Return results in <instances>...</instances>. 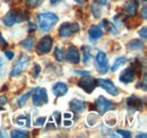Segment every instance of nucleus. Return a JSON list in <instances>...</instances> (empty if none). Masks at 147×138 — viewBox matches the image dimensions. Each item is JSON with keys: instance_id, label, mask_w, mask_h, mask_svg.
Returning a JSON list of instances; mask_svg holds the SVG:
<instances>
[{"instance_id": "nucleus-44", "label": "nucleus", "mask_w": 147, "mask_h": 138, "mask_svg": "<svg viewBox=\"0 0 147 138\" xmlns=\"http://www.w3.org/2000/svg\"><path fill=\"white\" fill-rule=\"evenodd\" d=\"M107 2H108V0H100L101 5H107Z\"/></svg>"}, {"instance_id": "nucleus-47", "label": "nucleus", "mask_w": 147, "mask_h": 138, "mask_svg": "<svg viewBox=\"0 0 147 138\" xmlns=\"http://www.w3.org/2000/svg\"><path fill=\"white\" fill-rule=\"evenodd\" d=\"M74 1H76V2H79V3H80V2H83L84 0H74Z\"/></svg>"}, {"instance_id": "nucleus-29", "label": "nucleus", "mask_w": 147, "mask_h": 138, "mask_svg": "<svg viewBox=\"0 0 147 138\" xmlns=\"http://www.w3.org/2000/svg\"><path fill=\"white\" fill-rule=\"evenodd\" d=\"M117 133L120 134V136H122V137H126V138L131 137V133H130V131H127V130H121V129H119V130H117Z\"/></svg>"}, {"instance_id": "nucleus-37", "label": "nucleus", "mask_w": 147, "mask_h": 138, "mask_svg": "<svg viewBox=\"0 0 147 138\" xmlns=\"http://www.w3.org/2000/svg\"><path fill=\"white\" fill-rule=\"evenodd\" d=\"M7 97L6 96H0V105H3V104L7 103Z\"/></svg>"}, {"instance_id": "nucleus-46", "label": "nucleus", "mask_w": 147, "mask_h": 138, "mask_svg": "<svg viewBox=\"0 0 147 138\" xmlns=\"http://www.w3.org/2000/svg\"><path fill=\"white\" fill-rule=\"evenodd\" d=\"M134 2H135L137 6H138V3H139V0H134Z\"/></svg>"}, {"instance_id": "nucleus-30", "label": "nucleus", "mask_w": 147, "mask_h": 138, "mask_svg": "<svg viewBox=\"0 0 147 138\" xmlns=\"http://www.w3.org/2000/svg\"><path fill=\"white\" fill-rule=\"evenodd\" d=\"M45 121H47V117H38L35 120V124L36 126H43V124H45Z\"/></svg>"}, {"instance_id": "nucleus-24", "label": "nucleus", "mask_w": 147, "mask_h": 138, "mask_svg": "<svg viewBox=\"0 0 147 138\" xmlns=\"http://www.w3.org/2000/svg\"><path fill=\"white\" fill-rule=\"evenodd\" d=\"M10 137L13 138H27L28 137V133L24 131V130H19V129H15L11 131Z\"/></svg>"}, {"instance_id": "nucleus-22", "label": "nucleus", "mask_w": 147, "mask_h": 138, "mask_svg": "<svg viewBox=\"0 0 147 138\" xmlns=\"http://www.w3.org/2000/svg\"><path fill=\"white\" fill-rule=\"evenodd\" d=\"M126 61H127V58H126V57H119V58L114 61V64L112 65L111 70H112L113 72H114V71H117L118 69L122 66V65H125V64H126Z\"/></svg>"}, {"instance_id": "nucleus-23", "label": "nucleus", "mask_w": 147, "mask_h": 138, "mask_svg": "<svg viewBox=\"0 0 147 138\" xmlns=\"http://www.w3.org/2000/svg\"><path fill=\"white\" fill-rule=\"evenodd\" d=\"M22 47L24 48V49H27V50H31L32 48H33V45H34V37H32V36H28V37H26V39H24L23 41H22Z\"/></svg>"}, {"instance_id": "nucleus-5", "label": "nucleus", "mask_w": 147, "mask_h": 138, "mask_svg": "<svg viewBox=\"0 0 147 138\" xmlns=\"http://www.w3.org/2000/svg\"><path fill=\"white\" fill-rule=\"evenodd\" d=\"M77 85L83 91H85L86 93H92L94 88H96V86H97V79L91 77L90 75H86L85 77H83L78 80Z\"/></svg>"}, {"instance_id": "nucleus-18", "label": "nucleus", "mask_w": 147, "mask_h": 138, "mask_svg": "<svg viewBox=\"0 0 147 138\" xmlns=\"http://www.w3.org/2000/svg\"><path fill=\"white\" fill-rule=\"evenodd\" d=\"M82 51H83V62L85 65H87L91 60L92 53H91V48L88 45H83L82 47Z\"/></svg>"}, {"instance_id": "nucleus-42", "label": "nucleus", "mask_w": 147, "mask_h": 138, "mask_svg": "<svg viewBox=\"0 0 147 138\" xmlns=\"http://www.w3.org/2000/svg\"><path fill=\"white\" fill-rule=\"evenodd\" d=\"M61 0H50V2H51V5H57L58 2H60Z\"/></svg>"}, {"instance_id": "nucleus-9", "label": "nucleus", "mask_w": 147, "mask_h": 138, "mask_svg": "<svg viewBox=\"0 0 147 138\" xmlns=\"http://www.w3.org/2000/svg\"><path fill=\"white\" fill-rule=\"evenodd\" d=\"M79 31V25L77 23H63L59 28V35L62 37H68Z\"/></svg>"}, {"instance_id": "nucleus-21", "label": "nucleus", "mask_w": 147, "mask_h": 138, "mask_svg": "<svg viewBox=\"0 0 147 138\" xmlns=\"http://www.w3.org/2000/svg\"><path fill=\"white\" fill-rule=\"evenodd\" d=\"M102 24H103V26L107 28V31H108V32H110L111 34L117 35L118 33H119V31H118V28H117L115 24H111V23H109L108 20H103V22H102Z\"/></svg>"}, {"instance_id": "nucleus-35", "label": "nucleus", "mask_w": 147, "mask_h": 138, "mask_svg": "<svg viewBox=\"0 0 147 138\" xmlns=\"http://www.w3.org/2000/svg\"><path fill=\"white\" fill-rule=\"evenodd\" d=\"M75 72L78 74V75H83V76L90 75V71H87V70H75Z\"/></svg>"}, {"instance_id": "nucleus-3", "label": "nucleus", "mask_w": 147, "mask_h": 138, "mask_svg": "<svg viewBox=\"0 0 147 138\" xmlns=\"http://www.w3.org/2000/svg\"><path fill=\"white\" fill-rule=\"evenodd\" d=\"M31 95H32L33 104L35 106H37V108H40V106L48 103V93H47V89L43 88V87L34 88L31 92Z\"/></svg>"}, {"instance_id": "nucleus-38", "label": "nucleus", "mask_w": 147, "mask_h": 138, "mask_svg": "<svg viewBox=\"0 0 147 138\" xmlns=\"http://www.w3.org/2000/svg\"><path fill=\"white\" fill-rule=\"evenodd\" d=\"M28 27H30V32H32V31H35V30H36V25H34V24H32V23H30V24H28Z\"/></svg>"}, {"instance_id": "nucleus-25", "label": "nucleus", "mask_w": 147, "mask_h": 138, "mask_svg": "<svg viewBox=\"0 0 147 138\" xmlns=\"http://www.w3.org/2000/svg\"><path fill=\"white\" fill-rule=\"evenodd\" d=\"M44 0H25V3L30 8H37L41 3H43Z\"/></svg>"}, {"instance_id": "nucleus-14", "label": "nucleus", "mask_w": 147, "mask_h": 138, "mask_svg": "<svg viewBox=\"0 0 147 138\" xmlns=\"http://www.w3.org/2000/svg\"><path fill=\"white\" fill-rule=\"evenodd\" d=\"M102 35H103V30H102V27L100 25H93V26L90 27V30H88V37H90L91 41L95 42V41L100 40L102 37Z\"/></svg>"}, {"instance_id": "nucleus-13", "label": "nucleus", "mask_w": 147, "mask_h": 138, "mask_svg": "<svg viewBox=\"0 0 147 138\" xmlns=\"http://www.w3.org/2000/svg\"><path fill=\"white\" fill-rule=\"evenodd\" d=\"M143 100L136 95H131L129 96L127 100V108L135 111V110H142L143 109Z\"/></svg>"}, {"instance_id": "nucleus-39", "label": "nucleus", "mask_w": 147, "mask_h": 138, "mask_svg": "<svg viewBox=\"0 0 147 138\" xmlns=\"http://www.w3.org/2000/svg\"><path fill=\"white\" fill-rule=\"evenodd\" d=\"M53 116H55V119H57V122L59 123V122H60V118H59V116H60V113H59V112H55V113H53Z\"/></svg>"}, {"instance_id": "nucleus-7", "label": "nucleus", "mask_w": 147, "mask_h": 138, "mask_svg": "<svg viewBox=\"0 0 147 138\" xmlns=\"http://www.w3.org/2000/svg\"><path fill=\"white\" fill-rule=\"evenodd\" d=\"M95 104H96V109H97V111H98V113L101 116L104 114V113H107L108 111L114 109L113 102H111L110 100L105 99L104 96H98L96 99V101H95Z\"/></svg>"}, {"instance_id": "nucleus-20", "label": "nucleus", "mask_w": 147, "mask_h": 138, "mask_svg": "<svg viewBox=\"0 0 147 138\" xmlns=\"http://www.w3.org/2000/svg\"><path fill=\"white\" fill-rule=\"evenodd\" d=\"M143 47H144V44L140 40H132L128 43L129 50H142Z\"/></svg>"}, {"instance_id": "nucleus-17", "label": "nucleus", "mask_w": 147, "mask_h": 138, "mask_svg": "<svg viewBox=\"0 0 147 138\" xmlns=\"http://www.w3.org/2000/svg\"><path fill=\"white\" fill-rule=\"evenodd\" d=\"M125 10L127 12L129 16H135L137 13V5L132 1H127L125 5Z\"/></svg>"}, {"instance_id": "nucleus-27", "label": "nucleus", "mask_w": 147, "mask_h": 138, "mask_svg": "<svg viewBox=\"0 0 147 138\" xmlns=\"http://www.w3.org/2000/svg\"><path fill=\"white\" fill-rule=\"evenodd\" d=\"M55 59H57L58 61H60V62L65 60V54H63V52L61 50V48H59V47L55 48Z\"/></svg>"}, {"instance_id": "nucleus-16", "label": "nucleus", "mask_w": 147, "mask_h": 138, "mask_svg": "<svg viewBox=\"0 0 147 138\" xmlns=\"http://www.w3.org/2000/svg\"><path fill=\"white\" fill-rule=\"evenodd\" d=\"M69 105H70V109L73 110L74 112H82V111H84L85 108H86V103H85L84 101L78 100V99L71 100Z\"/></svg>"}, {"instance_id": "nucleus-40", "label": "nucleus", "mask_w": 147, "mask_h": 138, "mask_svg": "<svg viewBox=\"0 0 147 138\" xmlns=\"http://www.w3.org/2000/svg\"><path fill=\"white\" fill-rule=\"evenodd\" d=\"M63 124H65V126H66V127H70V126H71V124H73V122H71V121H65V122H63Z\"/></svg>"}, {"instance_id": "nucleus-8", "label": "nucleus", "mask_w": 147, "mask_h": 138, "mask_svg": "<svg viewBox=\"0 0 147 138\" xmlns=\"http://www.w3.org/2000/svg\"><path fill=\"white\" fill-rule=\"evenodd\" d=\"M97 86L103 88L105 92H108L112 96H117L119 95V89L118 87L114 85V83L110 79H104V78H100L97 79Z\"/></svg>"}, {"instance_id": "nucleus-2", "label": "nucleus", "mask_w": 147, "mask_h": 138, "mask_svg": "<svg viewBox=\"0 0 147 138\" xmlns=\"http://www.w3.org/2000/svg\"><path fill=\"white\" fill-rule=\"evenodd\" d=\"M28 14L25 10H20V9H13L10 12H8L5 17L2 18V23L6 26H13L16 23H22L24 20L28 19Z\"/></svg>"}, {"instance_id": "nucleus-34", "label": "nucleus", "mask_w": 147, "mask_h": 138, "mask_svg": "<svg viewBox=\"0 0 147 138\" xmlns=\"http://www.w3.org/2000/svg\"><path fill=\"white\" fill-rule=\"evenodd\" d=\"M5 55H6L9 60H11V59L14 58V53L11 51H9V50H5Z\"/></svg>"}, {"instance_id": "nucleus-11", "label": "nucleus", "mask_w": 147, "mask_h": 138, "mask_svg": "<svg viewBox=\"0 0 147 138\" xmlns=\"http://www.w3.org/2000/svg\"><path fill=\"white\" fill-rule=\"evenodd\" d=\"M66 59L71 64H78L80 61V52L77 47L70 45L66 52Z\"/></svg>"}, {"instance_id": "nucleus-33", "label": "nucleus", "mask_w": 147, "mask_h": 138, "mask_svg": "<svg viewBox=\"0 0 147 138\" xmlns=\"http://www.w3.org/2000/svg\"><path fill=\"white\" fill-rule=\"evenodd\" d=\"M40 72H41V67H40V65H35V66H34V71H33V77L36 78Z\"/></svg>"}, {"instance_id": "nucleus-36", "label": "nucleus", "mask_w": 147, "mask_h": 138, "mask_svg": "<svg viewBox=\"0 0 147 138\" xmlns=\"http://www.w3.org/2000/svg\"><path fill=\"white\" fill-rule=\"evenodd\" d=\"M142 15H143V18H144V19H146V18H147V7H146V5H144V6H143V9H142Z\"/></svg>"}, {"instance_id": "nucleus-31", "label": "nucleus", "mask_w": 147, "mask_h": 138, "mask_svg": "<svg viewBox=\"0 0 147 138\" xmlns=\"http://www.w3.org/2000/svg\"><path fill=\"white\" fill-rule=\"evenodd\" d=\"M8 45V43H7V41L3 39V36H2V34L0 33V48L1 49H5L6 47Z\"/></svg>"}, {"instance_id": "nucleus-43", "label": "nucleus", "mask_w": 147, "mask_h": 138, "mask_svg": "<svg viewBox=\"0 0 147 138\" xmlns=\"http://www.w3.org/2000/svg\"><path fill=\"white\" fill-rule=\"evenodd\" d=\"M3 65H5V61H3V59L0 57V67H2Z\"/></svg>"}, {"instance_id": "nucleus-15", "label": "nucleus", "mask_w": 147, "mask_h": 138, "mask_svg": "<svg viewBox=\"0 0 147 138\" xmlns=\"http://www.w3.org/2000/svg\"><path fill=\"white\" fill-rule=\"evenodd\" d=\"M52 92H53V94H55V96L61 97V96H63V95L67 94V92H68V86H67L65 83H62V82H58V83H55V85H53V87H52Z\"/></svg>"}, {"instance_id": "nucleus-10", "label": "nucleus", "mask_w": 147, "mask_h": 138, "mask_svg": "<svg viewBox=\"0 0 147 138\" xmlns=\"http://www.w3.org/2000/svg\"><path fill=\"white\" fill-rule=\"evenodd\" d=\"M95 64L97 66V69L101 74H105L109 70V62H108V57L103 51H98L95 57Z\"/></svg>"}, {"instance_id": "nucleus-6", "label": "nucleus", "mask_w": 147, "mask_h": 138, "mask_svg": "<svg viewBox=\"0 0 147 138\" xmlns=\"http://www.w3.org/2000/svg\"><path fill=\"white\" fill-rule=\"evenodd\" d=\"M52 45H53V39L49 35H45L43 36L38 43H37L36 47V51L38 54H44V53H48V52L51 51L52 49Z\"/></svg>"}, {"instance_id": "nucleus-26", "label": "nucleus", "mask_w": 147, "mask_h": 138, "mask_svg": "<svg viewBox=\"0 0 147 138\" xmlns=\"http://www.w3.org/2000/svg\"><path fill=\"white\" fill-rule=\"evenodd\" d=\"M92 12L95 18L101 17V15H102V9H101V7H98V5L95 3V2L92 5Z\"/></svg>"}, {"instance_id": "nucleus-12", "label": "nucleus", "mask_w": 147, "mask_h": 138, "mask_svg": "<svg viewBox=\"0 0 147 138\" xmlns=\"http://www.w3.org/2000/svg\"><path fill=\"white\" fill-rule=\"evenodd\" d=\"M135 77H136V72H135L134 68H126L120 74L119 79L121 83L129 84V83H132L135 80Z\"/></svg>"}, {"instance_id": "nucleus-41", "label": "nucleus", "mask_w": 147, "mask_h": 138, "mask_svg": "<svg viewBox=\"0 0 147 138\" xmlns=\"http://www.w3.org/2000/svg\"><path fill=\"white\" fill-rule=\"evenodd\" d=\"M63 117H65L66 119H68V118L70 119V118H71V113H65V114H63Z\"/></svg>"}, {"instance_id": "nucleus-28", "label": "nucleus", "mask_w": 147, "mask_h": 138, "mask_svg": "<svg viewBox=\"0 0 147 138\" xmlns=\"http://www.w3.org/2000/svg\"><path fill=\"white\" fill-rule=\"evenodd\" d=\"M32 92V91H31ZM31 92H27V93H25L24 95H22L20 97H19L18 100H17V104H18V106H24V104L26 103V101H27V99L31 96Z\"/></svg>"}, {"instance_id": "nucleus-4", "label": "nucleus", "mask_w": 147, "mask_h": 138, "mask_svg": "<svg viewBox=\"0 0 147 138\" xmlns=\"http://www.w3.org/2000/svg\"><path fill=\"white\" fill-rule=\"evenodd\" d=\"M28 61H30V58L26 53H22L20 57H19L18 61L14 65L13 69L10 70V77H16L22 74V71L26 68V66L28 65Z\"/></svg>"}, {"instance_id": "nucleus-32", "label": "nucleus", "mask_w": 147, "mask_h": 138, "mask_svg": "<svg viewBox=\"0 0 147 138\" xmlns=\"http://www.w3.org/2000/svg\"><path fill=\"white\" fill-rule=\"evenodd\" d=\"M139 35H140V36H142L144 40H146V39H147V27H146V26H144V27H143V28L139 31Z\"/></svg>"}, {"instance_id": "nucleus-19", "label": "nucleus", "mask_w": 147, "mask_h": 138, "mask_svg": "<svg viewBox=\"0 0 147 138\" xmlns=\"http://www.w3.org/2000/svg\"><path fill=\"white\" fill-rule=\"evenodd\" d=\"M14 121L18 126H26V127H30L31 126V120H30V117L28 116H19Z\"/></svg>"}, {"instance_id": "nucleus-1", "label": "nucleus", "mask_w": 147, "mask_h": 138, "mask_svg": "<svg viewBox=\"0 0 147 138\" xmlns=\"http://www.w3.org/2000/svg\"><path fill=\"white\" fill-rule=\"evenodd\" d=\"M58 20H59V18L53 13L45 12V13H41L37 15V22H38L40 30L44 33H47L51 28H53V26L58 23Z\"/></svg>"}, {"instance_id": "nucleus-45", "label": "nucleus", "mask_w": 147, "mask_h": 138, "mask_svg": "<svg viewBox=\"0 0 147 138\" xmlns=\"http://www.w3.org/2000/svg\"><path fill=\"white\" fill-rule=\"evenodd\" d=\"M138 138H140V137H143V138H146V134H143V135H138L137 136Z\"/></svg>"}]
</instances>
